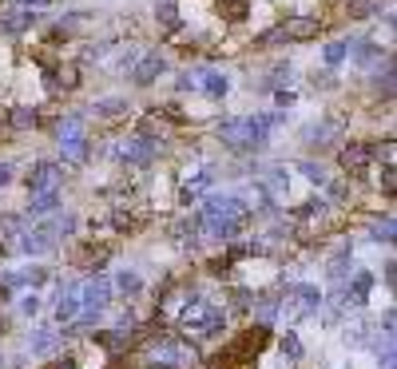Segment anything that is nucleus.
I'll return each instance as SVG.
<instances>
[{"mask_svg": "<svg viewBox=\"0 0 397 369\" xmlns=\"http://www.w3.org/2000/svg\"><path fill=\"white\" fill-rule=\"evenodd\" d=\"M286 123V111H259V115H238L219 123V139L231 151H262L270 136Z\"/></svg>", "mask_w": 397, "mask_h": 369, "instance_id": "1", "label": "nucleus"}, {"mask_svg": "<svg viewBox=\"0 0 397 369\" xmlns=\"http://www.w3.org/2000/svg\"><path fill=\"white\" fill-rule=\"evenodd\" d=\"M179 321H183V330L195 333V338H219V333L226 330V310L211 306L207 298L191 294L187 306H183V314H179Z\"/></svg>", "mask_w": 397, "mask_h": 369, "instance_id": "2", "label": "nucleus"}, {"mask_svg": "<svg viewBox=\"0 0 397 369\" xmlns=\"http://www.w3.org/2000/svg\"><path fill=\"white\" fill-rule=\"evenodd\" d=\"M112 155L120 163H127V167H147V163L155 159V127L143 123V131H139V136L120 139V143L112 147Z\"/></svg>", "mask_w": 397, "mask_h": 369, "instance_id": "3", "label": "nucleus"}, {"mask_svg": "<svg viewBox=\"0 0 397 369\" xmlns=\"http://www.w3.org/2000/svg\"><path fill=\"white\" fill-rule=\"evenodd\" d=\"M198 215H219V219H250V203H243L238 195H207Z\"/></svg>", "mask_w": 397, "mask_h": 369, "instance_id": "4", "label": "nucleus"}, {"mask_svg": "<svg viewBox=\"0 0 397 369\" xmlns=\"http://www.w3.org/2000/svg\"><path fill=\"white\" fill-rule=\"evenodd\" d=\"M155 361H163V366H175V369H191L198 361L195 349L187 342H175V338H163L159 345H155Z\"/></svg>", "mask_w": 397, "mask_h": 369, "instance_id": "5", "label": "nucleus"}, {"mask_svg": "<svg viewBox=\"0 0 397 369\" xmlns=\"http://www.w3.org/2000/svg\"><path fill=\"white\" fill-rule=\"evenodd\" d=\"M56 222H40V226H32V231L20 234V250L24 254H48L52 246H56Z\"/></svg>", "mask_w": 397, "mask_h": 369, "instance_id": "6", "label": "nucleus"}, {"mask_svg": "<svg viewBox=\"0 0 397 369\" xmlns=\"http://www.w3.org/2000/svg\"><path fill=\"white\" fill-rule=\"evenodd\" d=\"M32 24H40V13L36 8H8V13H0V32L4 36H20V32H28Z\"/></svg>", "mask_w": 397, "mask_h": 369, "instance_id": "7", "label": "nucleus"}, {"mask_svg": "<svg viewBox=\"0 0 397 369\" xmlns=\"http://www.w3.org/2000/svg\"><path fill=\"white\" fill-rule=\"evenodd\" d=\"M163 72H167V60H163L159 52H143L136 60V68H131V80H136L139 87H147V84H155Z\"/></svg>", "mask_w": 397, "mask_h": 369, "instance_id": "8", "label": "nucleus"}, {"mask_svg": "<svg viewBox=\"0 0 397 369\" xmlns=\"http://www.w3.org/2000/svg\"><path fill=\"white\" fill-rule=\"evenodd\" d=\"M60 183H64V167L52 159L36 163L32 175H28V191H52V187H60Z\"/></svg>", "mask_w": 397, "mask_h": 369, "instance_id": "9", "label": "nucleus"}, {"mask_svg": "<svg viewBox=\"0 0 397 369\" xmlns=\"http://www.w3.org/2000/svg\"><path fill=\"white\" fill-rule=\"evenodd\" d=\"M338 136H342V123L338 120H318V123H306V127H302V139H306L310 147H330Z\"/></svg>", "mask_w": 397, "mask_h": 369, "instance_id": "10", "label": "nucleus"}, {"mask_svg": "<svg viewBox=\"0 0 397 369\" xmlns=\"http://www.w3.org/2000/svg\"><path fill=\"white\" fill-rule=\"evenodd\" d=\"M28 349H32V357H52L60 349V330L56 326H36L28 333Z\"/></svg>", "mask_w": 397, "mask_h": 369, "instance_id": "11", "label": "nucleus"}, {"mask_svg": "<svg viewBox=\"0 0 397 369\" xmlns=\"http://www.w3.org/2000/svg\"><path fill=\"white\" fill-rule=\"evenodd\" d=\"M338 163H342V167H346V171H366V167H370L373 163V147L370 143H346V147L338 151Z\"/></svg>", "mask_w": 397, "mask_h": 369, "instance_id": "12", "label": "nucleus"}, {"mask_svg": "<svg viewBox=\"0 0 397 369\" xmlns=\"http://www.w3.org/2000/svg\"><path fill=\"white\" fill-rule=\"evenodd\" d=\"M286 294H294L298 298V314H302V318H306V314H318V310H322V290H318V286H310V282H298V286H286Z\"/></svg>", "mask_w": 397, "mask_h": 369, "instance_id": "13", "label": "nucleus"}, {"mask_svg": "<svg viewBox=\"0 0 397 369\" xmlns=\"http://www.w3.org/2000/svg\"><path fill=\"white\" fill-rule=\"evenodd\" d=\"M211 183H215V167H203L195 179H187V183H183V191H179V203H183V207L198 203V198H203V191H207Z\"/></svg>", "mask_w": 397, "mask_h": 369, "instance_id": "14", "label": "nucleus"}, {"mask_svg": "<svg viewBox=\"0 0 397 369\" xmlns=\"http://www.w3.org/2000/svg\"><path fill=\"white\" fill-rule=\"evenodd\" d=\"M112 294H115V286H112V278H103V274H96L92 282L84 286V306H108L112 302Z\"/></svg>", "mask_w": 397, "mask_h": 369, "instance_id": "15", "label": "nucleus"}, {"mask_svg": "<svg viewBox=\"0 0 397 369\" xmlns=\"http://www.w3.org/2000/svg\"><path fill=\"white\" fill-rule=\"evenodd\" d=\"M60 207V187H52V191H32V203H28V219H44L52 210Z\"/></svg>", "mask_w": 397, "mask_h": 369, "instance_id": "16", "label": "nucleus"}, {"mask_svg": "<svg viewBox=\"0 0 397 369\" xmlns=\"http://www.w3.org/2000/svg\"><path fill=\"white\" fill-rule=\"evenodd\" d=\"M346 56H354L361 68H373V64H382V48H377L373 40H349V52H346Z\"/></svg>", "mask_w": 397, "mask_h": 369, "instance_id": "17", "label": "nucleus"}, {"mask_svg": "<svg viewBox=\"0 0 397 369\" xmlns=\"http://www.w3.org/2000/svg\"><path fill=\"white\" fill-rule=\"evenodd\" d=\"M198 75V92H207L211 99H223L231 92V80L223 72H195Z\"/></svg>", "mask_w": 397, "mask_h": 369, "instance_id": "18", "label": "nucleus"}, {"mask_svg": "<svg viewBox=\"0 0 397 369\" xmlns=\"http://www.w3.org/2000/svg\"><path fill=\"white\" fill-rule=\"evenodd\" d=\"M282 32H286V40H310L318 32V20L314 16H294V20L282 24Z\"/></svg>", "mask_w": 397, "mask_h": 369, "instance_id": "19", "label": "nucleus"}, {"mask_svg": "<svg viewBox=\"0 0 397 369\" xmlns=\"http://www.w3.org/2000/svg\"><path fill=\"white\" fill-rule=\"evenodd\" d=\"M124 111H127L124 96H103V99L92 103V115H96V120H115V115H124Z\"/></svg>", "mask_w": 397, "mask_h": 369, "instance_id": "20", "label": "nucleus"}, {"mask_svg": "<svg viewBox=\"0 0 397 369\" xmlns=\"http://www.w3.org/2000/svg\"><path fill=\"white\" fill-rule=\"evenodd\" d=\"M60 155H64V163H84L87 159V136L60 139Z\"/></svg>", "mask_w": 397, "mask_h": 369, "instance_id": "21", "label": "nucleus"}, {"mask_svg": "<svg viewBox=\"0 0 397 369\" xmlns=\"http://www.w3.org/2000/svg\"><path fill=\"white\" fill-rule=\"evenodd\" d=\"M155 20H159L167 32L179 28V8H175V0H155Z\"/></svg>", "mask_w": 397, "mask_h": 369, "instance_id": "22", "label": "nucleus"}, {"mask_svg": "<svg viewBox=\"0 0 397 369\" xmlns=\"http://www.w3.org/2000/svg\"><path fill=\"white\" fill-rule=\"evenodd\" d=\"M115 290H120V294H127V298H136L139 294V290H143V278H139V274L136 270H120V274H115Z\"/></svg>", "mask_w": 397, "mask_h": 369, "instance_id": "23", "label": "nucleus"}, {"mask_svg": "<svg viewBox=\"0 0 397 369\" xmlns=\"http://www.w3.org/2000/svg\"><path fill=\"white\" fill-rule=\"evenodd\" d=\"M75 290H64V298L60 302H56V321H72L75 314H80V306H84V302H80V298H72Z\"/></svg>", "mask_w": 397, "mask_h": 369, "instance_id": "24", "label": "nucleus"}, {"mask_svg": "<svg viewBox=\"0 0 397 369\" xmlns=\"http://www.w3.org/2000/svg\"><path fill=\"white\" fill-rule=\"evenodd\" d=\"M349 274H354V259H346V254H338V259L330 262V270H326V278H330L334 286H342V282L349 278Z\"/></svg>", "mask_w": 397, "mask_h": 369, "instance_id": "25", "label": "nucleus"}, {"mask_svg": "<svg viewBox=\"0 0 397 369\" xmlns=\"http://www.w3.org/2000/svg\"><path fill=\"white\" fill-rule=\"evenodd\" d=\"M298 171H302V179H310L314 187H326V183H330L326 167H322V163H314V159H302V163H298Z\"/></svg>", "mask_w": 397, "mask_h": 369, "instance_id": "26", "label": "nucleus"}, {"mask_svg": "<svg viewBox=\"0 0 397 369\" xmlns=\"http://www.w3.org/2000/svg\"><path fill=\"white\" fill-rule=\"evenodd\" d=\"M278 310H282V298H262V302H254V314H259L262 326H270L278 318Z\"/></svg>", "mask_w": 397, "mask_h": 369, "instance_id": "27", "label": "nucleus"}, {"mask_svg": "<svg viewBox=\"0 0 397 369\" xmlns=\"http://www.w3.org/2000/svg\"><path fill=\"white\" fill-rule=\"evenodd\" d=\"M282 357H286V366H298V361H302V342H298L294 330H286V338H282Z\"/></svg>", "mask_w": 397, "mask_h": 369, "instance_id": "28", "label": "nucleus"}, {"mask_svg": "<svg viewBox=\"0 0 397 369\" xmlns=\"http://www.w3.org/2000/svg\"><path fill=\"white\" fill-rule=\"evenodd\" d=\"M346 342H349V345H370V342H373V326H370V321L346 326Z\"/></svg>", "mask_w": 397, "mask_h": 369, "instance_id": "29", "label": "nucleus"}, {"mask_svg": "<svg viewBox=\"0 0 397 369\" xmlns=\"http://www.w3.org/2000/svg\"><path fill=\"white\" fill-rule=\"evenodd\" d=\"M68 136H84V115H64V120H60L56 139H68Z\"/></svg>", "mask_w": 397, "mask_h": 369, "instance_id": "30", "label": "nucleus"}, {"mask_svg": "<svg viewBox=\"0 0 397 369\" xmlns=\"http://www.w3.org/2000/svg\"><path fill=\"white\" fill-rule=\"evenodd\" d=\"M8 123H13L16 131H28V127H36V108H16L13 115H8Z\"/></svg>", "mask_w": 397, "mask_h": 369, "instance_id": "31", "label": "nucleus"}, {"mask_svg": "<svg viewBox=\"0 0 397 369\" xmlns=\"http://www.w3.org/2000/svg\"><path fill=\"white\" fill-rule=\"evenodd\" d=\"M370 238H373V243H385V246H389V243H394V219L385 215L382 222H373V226H370Z\"/></svg>", "mask_w": 397, "mask_h": 369, "instance_id": "32", "label": "nucleus"}, {"mask_svg": "<svg viewBox=\"0 0 397 369\" xmlns=\"http://www.w3.org/2000/svg\"><path fill=\"white\" fill-rule=\"evenodd\" d=\"M346 52H349V40H330V44H326V64L338 68V64L346 60Z\"/></svg>", "mask_w": 397, "mask_h": 369, "instance_id": "33", "label": "nucleus"}, {"mask_svg": "<svg viewBox=\"0 0 397 369\" xmlns=\"http://www.w3.org/2000/svg\"><path fill=\"white\" fill-rule=\"evenodd\" d=\"M247 0H219V13L226 16V20H243V16H247Z\"/></svg>", "mask_w": 397, "mask_h": 369, "instance_id": "34", "label": "nucleus"}, {"mask_svg": "<svg viewBox=\"0 0 397 369\" xmlns=\"http://www.w3.org/2000/svg\"><path fill=\"white\" fill-rule=\"evenodd\" d=\"M377 8H382L377 0H349V16H354V20H366V16H373Z\"/></svg>", "mask_w": 397, "mask_h": 369, "instance_id": "35", "label": "nucleus"}, {"mask_svg": "<svg viewBox=\"0 0 397 369\" xmlns=\"http://www.w3.org/2000/svg\"><path fill=\"white\" fill-rule=\"evenodd\" d=\"M373 84H377V87H385V96L394 92V60H385V68L377 64V72H373Z\"/></svg>", "mask_w": 397, "mask_h": 369, "instance_id": "36", "label": "nucleus"}, {"mask_svg": "<svg viewBox=\"0 0 397 369\" xmlns=\"http://www.w3.org/2000/svg\"><path fill=\"white\" fill-rule=\"evenodd\" d=\"M326 210V198H310L306 207H298V219H314V215H322Z\"/></svg>", "mask_w": 397, "mask_h": 369, "instance_id": "37", "label": "nucleus"}, {"mask_svg": "<svg viewBox=\"0 0 397 369\" xmlns=\"http://www.w3.org/2000/svg\"><path fill=\"white\" fill-rule=\"evenodd\" d=\"M382 191H385V195H394V191H397V175H394V163H385V167H382Z\"/></svg>", "mask_w": 397, "mask_h": 369, "instance_id": "38", "label": "nucleus"}, {"mask_svg": "<svg viewBox=\"0 0 397 369\" xmlns=\"http://www.w3.org/2000/svg\"><path fill=\"white\" fill-rule=\"evenodd\" d=\"M282 40H286V32H282V24H278V28H270V32H266L259 44H262V48H274V44H282Z\"/></svg>", "mask_w": 397, "mask_h": 369, "instance_id": "39", "label": "nucleus"}, {"mask_svg": "<svg viewBox=\"0 0 397 369\" xmlns=\"http://www.w3.org/2000/svg\"><path fill=\"white\" fill-rule=\"evenodd\" d=\"M179 92H198V75L195 72H183V75H179Z\"/></svg>", "mask_w": 397, "mask_h": 369, "instance_id": "40", "label": "nucleus"}, {"mask_svg": "<svg viewBox=\"0 0 397 369\" xmlns=\"http://www.w3.org/2000/svg\"><path fill=\"white\" fill-rule=\"evenodd\" d=\"M75 231V215H60L56 219V234H72Z\"/></svg>", "mask_w": 397, "mask_h": 369, "instance_id": "41", "label": "nucleus"}, {"mask_svg": "<svg viewBox=\"0 0 397 369\" xmlns=\"http://www.w3.org/2000/svg\"><path fill=\"white\" fill-rule=\"evenodd\" d=\"M108 56V44H92V48H84V60L92 64V60H103Z\"/></svg>", "mask_w": 397, "mask_h": 369, "instance_id": "42", "label": "nucleus"}, {"mask_svg": "<svg viewBox=\"0 0 397 369\" xmlns=\"http://www.w3.org/2000/svg\"><path fill=\"white\" fill-rule=\"evenodd\" d=\"M338 80H334V68H326V72H318L314 75V87H334Z\"/></svg>", "mask_w": 397, "mask_h": 369, "instance_id": "43", "label": "nucleus"}, {"mask_svg": "<svg viewBox=\"0 0 397 369\" xmlns=\"http://www.w3.org/2000/svg\"><path fill=\"white\" fill-rule=\"evenodd\" d=\"M36 310H40V298H36V294H28L24 302H20V314H28V318H32Z\"/></svg>", "mask_w": 397, "mask_h": 369, "instance_id": "44", "label": "nucleus"}, {"mask_svg": "<svg viewBox=\"0 0 397 369\" xmlns=\"http://www.w3.org/2000/svg\"><path fill=\"white\" fill-rule=\"evenodd\" d=\"M163 115H167V120H175V123H183V111H179V103H167V108H163Z\"/></svg>", "mask_w": 397, "mask_h": 369, "instance_id": "45", "label": "nucleus"}, {"mask_svg": "<svg viewBox=\"0 0 397 369\" xmlns=\"http://www.w3.org/2000/svg\"><path fill=\"white\" fill-rule=\"evenodd\" d=\"M13 183V163H0V187Z\"/></svg>", "mask_w": 397, "mask_h": 369, "instance_id": "46", "label": "nucleus"}, {"mask_svg": "<svg viewBox=\"0 0 397 369\" xmlns=\"http://www.w3.org/2000/svg\"><path fill=\"white\" fill-rule=\"evenodd\" d=\"M235 306H238V310L250 306V294H247V290H235Z\"/></svg>", "mask_w": 397, "mask_h": 369, "instance_id": "47", "label": "nucleus"}, {"mask_svg": "<svg viewBox=\"0 0 397 369\" xmlns=\"http://www.w3.org/2000/svg\"><path fill=\"white\" fill-rule=\"evenodd\" d=\"M48 4H56V0H24V8H48Z\"/></svg>", "mask_w": 397, "mask_h": 369, "instance_id": "48", "label": "nucleus"}, {"mask_svg": "<svg viewBox=\"0 0 397 369\" xmlns=\"http://www.w3.org/2000/svg\"><path fill=\"white\" fill-rule=\"evenodd\" d=\"M0 369H4V361H0Z\"/></svg>", "mask_w": 397, "mask_h": 369, "instance_id": "49", "label": "nucleus"}]
</instances>
